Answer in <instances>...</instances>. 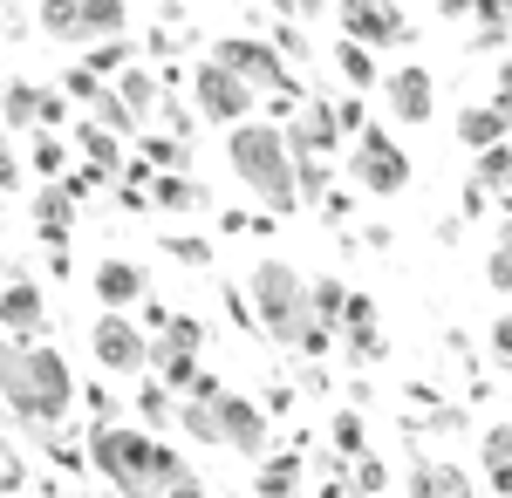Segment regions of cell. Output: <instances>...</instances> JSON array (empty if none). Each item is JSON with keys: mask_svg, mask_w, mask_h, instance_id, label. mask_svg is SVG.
I'll return each mask as SVG.
<instances>
[{"mask_svg": "<svg viewBox=\"0 0 512 498\" xmlns=\"http://www.w3.org/2000/svg\"><path fill=\"white\" fill-rule=\"evenodd\" d=\"M89 355L103 362V376H130V383H144V369H151V335H144L130 314H96V328H89Z\"/></svg>", "mask_w": 512, "mask_h": 498, "instance_id": "obj_8", "label": "cell"}, {"mask_svg": "<svg viewBox=\"0 0 512 498\" xmlns=\"http://www.w3.org/2000/svg\"><path fill=\"white\" fill-rule=\"evenodd\" d=\"M492 485H499V492L512 498V464H506V471H492Z\"/></svg>", "mask_w": 512, "mask_h": 498, "instance_id": "obj_48", "label": "cell"}, {"mask_svg": "<svg viewBox=\"0 0 512 498\" xmlns=\"http://www.w3.org/2000/svg\"><path fill=\"white\" fill-rule=\"evenodd\" d=\"M192 103H198L205 123H226V130L253 123V89H246L233 69H219V62H198L192 69Z\"/></svg>", "mask_w": 512, "mask_h": 498, "instance_id": "obj_10", "label": "cell"}, {"mask_svg": "<svg viewBox=\"0 0 512 498\" xmlns=\"http://www.w3.org/2000/svg\"><path fill=\"white\" fill-rule=\"evenodd\" d=\"M103 89H110V82H96V76H89V69H69V76H62V96H76L82 110H89V103H96Z\"/></svg>", "mask_w": 512, "mask_h": 498, "instance_id": "obj_39", "label": "cell"}, {"mask_svg": "<svg viewBox=\"0 0 512 498\" xmlns=\"http://www.w3.org/2000/svg\"><path fill=\"white\" fill-rule=\"evenodd\" d=\"M506 28H512V7H506Z\"/></svg>", "mask_w": 512, "mask_h": 498, "instance_id": "obj_52", "label": "cell"}, {"mask_svg": "<svg viewBox=\"0 0 512 498\" xmlns=\"http://www.w3.org/2000/svg\"><path fill=\"white\" fill-rule=\"evenodd\" d=\"M328 437H335V451H342V464L369 458V451H362V417H355V410H342V417L328 423Z\"/></svg>", "mask_w": 512, "mask_h": 498, "instance_id": "obj_36", "label": "cell"}, {"mask_svg": "<svg viewBox=\"0 0 512 498\" xmlns=\"http://www.w3.org/2000/svg\"><path fill=\"white\" fill-rule=\"evenodd\" d=\"M328 178H335L328 157H294V192H301V198H321V192H328Z\"/></svg>", "mask_w": 512, "mask_h": 498, "instance_id": "obj_34", "label": "cell"}, {"mask_svg": "<svg viewBox=\"0 0 512 498\" xmlns=\"http://www.w3.org/2000/svg\"><path fill=\"white\" fill-rule=\"evenodd\" d=\"M492 110H506V116H512V62L499 69V89H492Z\"/></svg>", "mask_w": 512, "mask_h": 498, "instance_id": "obj_47", "label": "cell"}, {"mask_svg": "<svg viewBox=\"0 0 512 498\" xmlns=\"http://www.w3.org/2000/svg\"><path fill=\"white\" fill-rule=\"evenodd\" d=\"M506 205H512V192H506Z\"/></svg>", "mask_w": 512, "mask_h": 498, "instance_id": "obj_53", "label": "cell"}, {"mask_svg": "<svg viewBox=\"0 0 512 498\" xmlns=\"http://www.w3.org/2000/svg\"><path fill=\"white\" fill-rule=\"evenodd\" d=\"M89 464L117 485V498H171L185 485H198L185 471V458L158 437H144L137 423H96L89 430Z\"/></svg>", "mask_w": 512, "mask_h": 498, "instance_id": "obj_1", "label": "cell"}, {"mask_svg": "<svg viewBox=\"0 0 512 498\" xmlns=\"http://www.w3.org/2000/svg\"><path fill=\"white\" fill-rule=\"evenodd\" d=\"M349 178L369 198H396V192H410V157H403V144L390 130H362L349 144Z\"/></svg>", "mask_w": 512, "mask_h": 498, "instance_id": "obj_6", "label": "cell"}, {"mask_svg": "<svg viewBox=\"0 0 512 498\" xmlns=\"http://www.w3.org/2000/svg\"><path fill=\"white\" fill-rule=\"evenodd\" d=\"M82 69H89L96 82H110V76H123V69H137V48H130V35L103 41V48H89V55H82Z\"/></svg>", "mask_w": 512, "mask_h": 498, "instance_id": "obj_27", "label": "cell"}, {"mask_svg": "<svg viewBox=\"0 0 512 498\" xmlns=\"http://www.w3.org/2000/svg\"><path fill=\"white\" fill-rule=\"evenodd\" d=\"M253 492L260 498H301V458H294V451L267 458L260 471H253Z\"/></svg>", "mask_w": 512, "mask_h": 498, "instance_id": "obj_25", "label": "cell"}, {"mask_svg": "<svg viewBox=\"0 0 512 498\" xmlns=\"http://www.w3.org/2000/svg\"><path fill=\"white\" fill-rule=\"evenodd\" d=\"M403 492L410 498H472V478H465L458 464H410Z\"/></svg>", "mask_w": 512, "mask_h": 498, "instance_id": "obj_21", "label": "cell"}, {"mask_svg": "<svg viewBox=\"0 0 512 498\" xmlns=\"http://www.w3.org/2000/svg\"><path fill=\"white\" fill-rule=\"evenodd\" d=\"M485 280H492L499 294H512V246H492V253H485Z\"/></svg>", "mask_w": 512, "mask_h": 498, "instance_id": "obj_41", "label": "cell"}, {"mask_svg": "<svg viewBox=\"0 0 512 498\" xmlns=\"http://www.w3.org/2000/svg\"><path fill=\"white\" fill-rule=\"evenodd\" d=\"M164 253H171L178 267H212V239H198V232H185V239H164Z\"/></svg>", "mask_w": 512, "mask_h": 498, "instance_id": "obj_37", "label": "cell"}, {"mask_svg": "<svg viewBox=\"0 0 512 498\" xmlns=\"http://www.w3.org/2000/svg\"><path fill=\"white\" fill-rule=\"evenodd\" d=\"M274 48H280V62H287V55H294V62H308V41H301V28H294V21H280Z\"/></svg>", "mask_w": 512, "mask_h": 498, "instance_id": "obj_42", "label": "cell"}, {"mask_svg": "<svg viewBox=\"0 0 512 498\" xmlns=\"http://www.w3.org/2000/svg\"><path fill=\"white\" fill-rule=\"evenodd\" d=\"M171 498H212V492H205V485H185V492H171Z\"/></svg>", "mask_w": 512, "mask_h": 498, "instance_id": "obj_50", "label": "cell"}, {"mask_svg": "<svg viewBox=\"0 0 512 498\" xmlns=\"http://www.w3.org/2000/svg\"><path fill=\"white\" fill-rule=\"evenodd\" d=\"M212 62H219V69H233V76L246 82L253 96H260V89H274L280 103H287V96L301 89V82H287V62H280V48H274V41H253V35H226V41H219V48H212Z\"/></svg>", "mask_w": 512, "mask_h": 498, "instance_id": "obj_7", "label": "cell"}, {"mask_svg": "<svg viewBox=\"0 0 512 498\" xmlns=\"http://www.w3.org/2000/svg\"><path fill=\"white\" fill-rule=\"evenodd\" d=\"M226 157H233L239 185L260 192L267 219H294L301 192H294V157H287V130H280V123H260V116L239 123L233 137H226Z\"/></svg>", "mask_w": 512, "mask_h": 498, "instance_id": "obj_3", "label": "cell"}, {"mask_svg": "<svg viewBox=\"0 0 512 498\" xmlns=\"http://www.w3.org/2000/svg\"><path fill=\"white\" fill-rule=\"evenodd\" d=\"M35 21L55 41H69V48L89 55V48H103V41H123L130 7H123V0H48V7H35Z\"/></svg>", "mask_w": 512, "mask_h": 498, "instance_id": "obj_5", "label": "cell"}, {"mask_svg": "<svg viewBox=\"0 0 512 498\" xmlns=\"http://www.w3.org/2000/svg\"><path fill=\"white\" fill-rule=\"evenodd\" d=\"M478 192H512V144H499V151H485L478 157V178H472Z\"/></svg>", "mask_w": 512, "mask_h": 498, "instance_id": "obj_33", "label": "cell"}, {"mask_svg": "<svg viewBox=\"0 0 512 498\" xmlns=\"http://www.w3.org/2000/svg\"><path fill=\"white\" fill-rule=\"evenodd\" d=\"M14 185H21V157L0 144V192H14Z\"/></svg>", "mask_w": 512, "mask_h": 498, "instance_id": "obj_45", "label": "cell"}, {"mask_svg": "<svg viewBox=\"0 0 512 498\" xmlns=\"http://www.w3.org/2000/svg\"><path fill=\"white\" fill-rule=\"evenodd\" d=\"M308 314H315L321 328H335V335H342V314H349V287H342V280H308Z\"/></svg>", "mask_w": 512, "mask_h": 498, "instance_id": "obj_26", "label": "cell"}, {"mask_svg": "<svg viewBox=\"0 0 512 498\" xmlns=\"http://www.w3.org/2000/svg\"><path fill=\"white\" fill-rule=\"evenodd\" d=\"M485 464H492V471H506V464H512V423L485 430Z\"/></svg>", "mask_w": 512, "mask_h": 498, "instance_id": "obj_40", "label": "cell"}, {"mask_svg": "<svg viewBox=\"0 0 512 498\" xmlns=\"http://www.w3.org/2000/svg\"><path fill=\"white\" fill-rule=\"evenodd\" d=\"M89 287H96L103 314H130V307L144 301V267L137 260H103V267L89 273Z\"/></svg>", "mask_w": 512, "mask_h": 498, "instance_id": "obj_18", "label": "cell"}, {"mask_svg": "<svg viewBox=\"0 0 512 498\" xmlns=\"http://www.w3.org/2000/svg\"><path fill=\"white\" fill-rule=\"evenodd\" d=\"M342 116H335V103H301V116H294V130H287V157H335L342 151Z\"/></svg>", "mask_w": 512, "mask_h": 498, "instance_id": "obj_15", "label": "cell"}, {"mask_svg": "<svg viewBox=\"0 0 512 498\" xmlns=\"http://www.w3.org/2000/svg\"><path fill=\"white\" fill-rule=\"evenodd\" d=\"M458 144L472 157L499 151V144H512V116L492 110V103H465V110H458Z\"/></svg>", "mask_w": 512, "mask_h": 498, "instance_id": "obj_19", "label": "cell"}, {"mask_svg": "<svg viewBox=\"0 0 512 498\" xmlns=\"http://www.w3.org/2000/svg\"><path fill=\"white\" fill-rule=\"evenodd\" d=\"M431 69H417V62H403V69H390L383 76V103H390V116H403V123H431L437 110V89H431Z\"/></svg>", "mask_w": 512, "mask_h": 498, "instance_id": "obj_16", "label": "cell"}, {"mask_svg": "<svg viewBox=\"0 0 512 498\" xmlns=\"http://www.w3.org/2000/svg\"><path fill=\"white\" fill-rule=\"evenodd\" d=\"M76 151L96 178H117L123 164H130V157H123V137H110L103 123H76Z\"/></svg>", "mask_w": 512, "mask_h": 498, "instance_id": "obj_22", "label": "cell"}, {"mask_svg": "<svg viewBox=\"0 0 512 498\" xmlns=\"http://www.w3.org/2000/svg\"><path fill=\"white\" fill-rule=\"evenodd\" d=\"M178 423H185V437H192V444H226V437H219V417H212V403L178 396Z\"/></svg>", "mask_w": 512, "mask_h": 498, "instance_id": "obj_32", "label": "cell"}, {"mask_svg": "<svg viewBox=\"0 0 512 498\" xmlns=\"http://www.w3.org/2000/svg\"><path fill=\"white\" fill-rule=\"evenodd\" d=\"M69 151H76L69 137H48V130H41V137H35V151H28V164H35L48 185H62V178H69Z\"/></svg>", "mask_w": 512, "mask_h": 498, "instance_id": "obj_29", "label": "cell"}, {"mask_svg": "<svg viewBox=\"0 0 512 498\" xmlns=\"http://www.w3.org/2000/svg\"><path fill=\"white\" fill-rule=\"evenodd\" d=\"M342 348H349V362H383V335H376V321L342 328Z\"/></svg>", "mask_w": 512, "mask_h": 498, "instance_id": "obj_35", "label": "cell"}, {"mask_svg": "<svg viewBox=\"0 0 512 498\" xmlns=\"http://www.w3.org/2000/svg\"><path fill=\"white\" fill-rule=\"evenodd\" d=\"M335 62H342V82H349V96L355 89H376V55H369V48H355V41H342V48H335Z\"/></svg>", "mask_w": 512, "mask_h": 498, "instance_id": "obj_30", "label": "cell"}, {"mask_svg": "<svg viewBox=\"0 0 512 498\" xmlns=\"http://www.w3.org/2000/svg\"><path fill=\"white\" fill-rule=\"evenodd\" d=\"M7 355H14V342H0V369H7Z\"/></svg>", "mask_w": 512, "mask_h": 498, "instance_id": "obj_51", "label": "cell"}, {"mask_svg": "<svg viewBox=\"0 0 512 498\" xmlns=\"http://www.w3.org/2000/svg\"><path fill=\"white\" fill-rule=\"evenodd\" d=\"M335 116H342V130H355V137L369 130V123H362V103H355V96H342V103H335Z\"/></svg>", "mask_w": 512, "mask_h": 498, "instance_id": "obj_44", "label": "cell"}, {"mask_svg": "<svg viewBox=\"0 0 512 498\" xmlns=\"http://www.w3.org/2000/svg\"><path fill=\"white\" fill-rule=\"evenodd\" d=\"M0 328H7V342L35 348L41 328H48V301H41V287L28 280V273H14L7 287H0Z\"/></svg>", "mask_w": 512, "mask_h": 498, "instance_id": "obj_14", "label": "cell"}, {"mask_svg": "<svg viewBox=\"0 0 512 498\" xmlns=\"http://www.w3.org/2000/svg\"><path fill=\"white\" fill-rule=\"evenodd\" d=\"M76 205H82V198H69L62 185H41V192L28 198V219H35V232H41V246H48V253H69V226H76Z\"/></svg>", "mask_w": 512, "mask_h": 498, "instance_id": "obj_17", "label": "cell"}, {"mask_svg": "<svg viewBox=\"0 0 512 498\" xmlns=\"http://www.w3.org/2000/svg\"><path fill=\"white\" fill-rule=\"evenodd\" d=\"M110 89H117V96H123V110L137 116V123H144V116H151V110H158V103H164V76H151L144 62H137V69H123V76L110 82Z\"/></svg>", "mask_w": 512, "mask_h": 498, "instance_id": "obj_24", "label": "cell"}, {"mask_svg": "<svg viewBox=\"0 0 512 498\" xmlns=\"http://www.w3.org/2000/svg\"><path fill=\"white\" fill-rule=\"evenodd\" d=\"M0 403H7L21 423L48 430V423H62L69 410H76V376H69V362H62L48 342H35V348L14 342L7 369H0Z\"/></svg>", "mask_w": 512, "mask_h": 498, "instance_id": "obj_2", "label": "cell"}, {"mask_svg": "<svg viewBox=\"0 0 512 498\" xmlns=\"http://www.w3.org/2000/svg\"><path fill=\"white\" fill-rule=\"evenodd\" d=\"M492 355H499V362H512V314H499V321H492Z\"/></svg>", "mask_w": 512, "mask_h": 498, "instance_id": "obj_43", "label": "cell"}, {"mask_svg": "<svg viewBox=\"0 0 512 498\" xmlns=\"http://www.w3.org/2000/svg\"><path fill=\"white\" fill-rule=\"evenodd\" d=\"M0 116H7L14 130H28V123H35V130L55 137V130H62V116H69V96H62V89H48V82H7V89H0Z\"/></svg>", "mask_w": 512, "mask_h": 498, "instance_id": "obj_12", "label": "cell"}, {"mask_svg": "<svg viewBox=\"0 0 512 498\" xmlns=\"http://www.w3.org/2000/svg\"><path fill=\"white\" fill-rule=\"evenodd\" d=\"M89 123H103L110 137H137V116L123 110V96H117V89H103V96L89 103Z\"/></svg>", "mask_w": 512, "mask_h": 498, "instance_id": "obj_31", "label": "cell"}, {"mask_svg": "<svg viewBox=\"0 0 512 498\" xmlns=\"http://www.w3.org/2000/svg\"><path fill=\"white\" fill-rule=\"evenodd\" d=\"M499 212H506V232H499V246H512V205H499Z\"/></svg>", "mask_w": 512, "mask_h": 498, "instance_id": "obj_49", "label": "cell"}, {"mask_svg": "<svg viewBox=\"0 0 512 498\" xmlns=\"http://www.w3.org/2000/svg\"><path fill=\"white\" fill-rule=\"evenodd\" d=\"M130 410H137V430L164 444V430L178 423V396H171V389H164L158 376H144V383H137V403H130Z\"/></svg>", "mask_w": 512, "mask_h": 498, "instance_id": "obj_20", "label": "cell"}, {"mask_svg": "<svg viewBox=\"0 0 512 498\" xmlns=\"http://www.w3.org/2000/svg\"><path fill=\"white\" fill-rule=\"evenodd\" d=\"M212 417H219V437H226V451H239V458H267V410H260L253 396L226 389V396L212 403Z\"/></svg>", "mask_w": 512, "mask_h": 498, "instance_id": "obj_13", "label": "cell"}, {"mask_svg": "<svg viewBox=\"0 0 512 498\" xmlns=\"http://www.w3.org/2000/svg\"><path fill=\"white\" fill-rule=\"evenodd\" d=\"M137 157L158 171V178H185V157H192V137H171V130H151L137 137Z\"/></svg>", "mask_w": 512, "mask_h": 498, "instance_id": "obj_23", "label": "cell"}, {"mask_svg": "<svg viewBox=\"0 0 512 498\" xmlns=\"http://www.w3.org/2000/svg\"><path fill=\"white\" fill-rule=\"evenodd\" d=\"M14 492H21V464L0 451V498H14Z\"/></svg>", "mask_w": 512, "mask_h": 498, "instance_id": "obj_46", "label": "cell"}, {"mask_svg": "<svg viewBox=\"0 0 512 498\" xmlns=\"http://www.w3.org/2000/svg\"><path fill=\"white\" fill-rule=\"evenodd\" d=\"M335 21H342V41H355V48H403V41L417 35L403 7H376V0L335 7Z\"/></svg>", "mask_w": 512, "mask_h": 498, "instance_id": "obj_11", "label": "cell"}, {"mask_svg": "<svg viewBox=\"0 0 512 498\" xmlns=\"http://www.w3.org/2000/svg\"><path fill=\"white\" fill-rule=\"evenodd\" d=\"M151 205L158 212H192V205H205V185L198 178H151Z\"/></svg>", "mask_w": 512, "mask_h": 498, "instance_id": "obj_28", "label": "cell"}, {"mask_svg": "<svg viewBox=\"0 0 512 498\" xmlns=\"http://www.w3.org/2000/svg\"><path fill=\"white\" fill-rule=\"evenodd\" d=\"M198 348H205V328H198L192 314H171V328L151 335V369H158V383L171 396H185L198 376Z\"/></svg>", "mask_w": 512, "mask_h": 498, "instance_id": "obj_9", "label": "cell"}, {"mask_svg": "<svg viewBox=\"0 0 512 498\" xmlns=\"http://www.w3.org/2000/svg\"><path fill=\"white\" fill-rule=\"evenodd\" d=\"M383 485H390V471H383V464H376V458H355V471H349V492L355 498H376Z\"/></svg>", "mask_w": 512, "mask_h": 498, "instance_id": "obj_38", "label": "cell"}, {"mask_svg": "<svg viewBox=\"0 0 512 498\" xmlns=\"http://www.w3.org/2000/svg\"><path fill=\"white\" fill-rule=\"evenodd\" d=\"M246 307H253V328H267V342H280V348H301V335L315 328L308 280L287 260H260V267L246 273Z\"/></svg>", "mask_w": 512, "mask_h": 498, "instance_id": "obj_4", "label": "cell"}]
</instances>
